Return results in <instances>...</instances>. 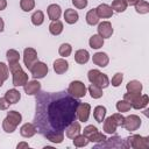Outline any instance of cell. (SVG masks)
I'll use <instances>...</instances> for the list:
<instances>
[{"instance_id":"e0dca14e","label":"cell","mask_w":149,"mask_h":149,"mask_svg":"<svg viewBox=\"0 0 149 149\" xmlns=\"http://www.w3.org/2000/svg\"><path fill=\"white\" fill-rule=\"evenodd\" d=\"M118 127H119V126H118L115 119L113 118V115L108 116V118L104 121V130H105V133H107V134H113V133H115V130H116Z\"/></svg>"},{"instance_id":"9a60e30c","label":"cell","mask_w":149,"mask_h":149,"mask_svg":"<svg viewBox=\"0 0 149 149\" xmlns=\"http://www.w3.org/2000/svg\"><path fill=\"white\" fill-rule=\"evenodd\" d=\"M95 10H97V14H98L99 19H100V17H102V19H108V17H111V16L113 15V9L111 8V6H108V5H106V3L99 5V6L95 8Z\"/></svg>"},{"instance_id":"7402d4cb","label":"cell","mask_w":149,"mask_h":149,"mask_svg":"<svg viewBox=\"0 0 149 149\" xmlns=\"http://www.w3.org/2000/svg\"><path fill=\"white\" fill-rule=\"evenodd\" d=\"M148 102H149V97L147 94H143V95H139V98L135 101H133L130 104V106L135 109H142V108L147 107Z\"/></svg>"},{"instance_id":"60d3db41","label":"cell","mask_w":149,"mask_h":149,"mask_svg":"<svg viewBox=\"0 0 149 149\" xmlns=\"http://www.w3.org/2000/svg\"><path fill=\"white\" fill-rule=\"evenodd\" d=\"M105 140H106V136H105L102 133H99V132L94 133L93 135H91V136L88 137V141H90V142H102V141H105Z\"/></svg>"},{"instance_id":"52a82bcc","label":"cell","mask_w":149,"mask_h":149,"mask_svg":"<svg viewBox=\"0 0 149 149\" xmlns=\"http://www.w3.org/2000/svg\"><path fill=\"white\" fill-rule=\"evenodd\" d=\"M127 148L126 140H122L120 136H113L111 139H106L100 144H97L95 148Z\"/></svg>"},{"instance_id":"44dd1931","label":"cell","mask_w":149,"mask_h":149,"mask_svg":"<svg viewBox=\"0 0 149 149\" xmlns=\"http://www.w3.org/2000/svg\"><path fill=\"white\" fill-rule=\"evenodd\" d=\"M90 59V54L87 50L85 49H79L76 51L74 54V61L78 63V64H85L87 63Z\"/></svg>"},{"instance_id":"83f0119b","label":"cell","mask_w":149,"mask_h":149,"mask_svg":"<svg viewBox=\"0 0 149 149\" xmlns=\"http://www.w3.org/2000/svg\"><path fill=\"white\" fill-rule=\"evenodd\" d=\"M47 140H49L52 143H62L64 139V132H56V133H49L44 135Z\"/></svg>"},{"instance_id":"5bb4252c","label":"cell","mask_w":149,"mask_h":149,"mask_svg":"<svg viewBox=\"0 0 149 149\" xmlns=\"http://www.w3.org/2000/svg\"><path fill=\"white\" fill-rule=\"evenodd\" d=\"M92 61H93V63L95 65H98L100 68H105L109 63V58H108L107 54H105V52H97V54H94L93 57H92Z\"/></svg>"},{"instance_id":"d6986e66","label":"cell","mask_w":149,"mask_h":149,"mask_svg":"<svg viewBox=\"0 0 149 149\" xmlns=\"http://www.w3.org/2000/svg\"><path fill=\"white\" fill-rule=\"evenodd\" d=\"M65 130H66V136H68L69 139H73L74 136H77V135L80 134L81 128H80L79 122H77V121L74 120L73 122H71V123L68 126V128H66Z\"/></svg>"},{"instance_id":"ac0fdd59","label":"cell","mask_w":149,"mask_h":149,"mask_svg":"<svg viewBox=\"0 0 149 149\" xmlns=\"http://www.w3.org/2000/svg\"><path fill=\"white\" fill-rule=\"evenodd\" d=\"M47 10H48V16H49V19L51 21L58 20L59 16H61V14H62V9H61L59 5H56V3L49 5V7H48Z\"/></svg>"},{"instance_id":"4316f807","label":"cell","mask_w":149,"mask_h":149,"mask_svg":"<svg viewBox=\"0 0 149 149\" xmlns=\"http://www.w3.org/2000/svg\"><path fill=\"white\" fill-rule=\"evenodd\" d=\"M105 115H106V107L105 106H97L93 109V116H94L97 122L101 123L105 120Z\"/></svg>"},{"instance_id":"f907efd6","label":"cell","mask_w":149,"mask_h":149,"mask_svg":"<svg viewBox=\"0 0 149 149\" xmlns=\"http://www.w3.org/2000/svg\"><path fill=\"white\" fill-rule=\"evenodd\" d=\"M3 28H5V22H3L2 17H0V33L3 31Z\"/></svg>"},{"instance_id":"d6a6232c","label":"cell","mask_w":149,"mask_h":149,"mask_svg":"<svg viewBox=\"0 0 149 149\" xmlns=\"http://www.w3.org/2000/svg\"><path fill=\"white\" fill-rule=\"evenodd\" d=\"M127 6H128V5L126 3L125 0H114V1L112 2L111 8H112L113 10L118 12V13H122V12H125V10L127 9Z\"/></svg>"},{"instance_id":"4dcf8cb0","label":"cell","mask_w":149,"mask_h":149,"mask_svg":"<svg viewBox=\"0 0 149 149\" xmlns=\"http://www.w3.org/2000/svg\"><path fill=\"white\" fill-rule=\"evenodd\" d=\"M7 56V59H8V64L12 65V64H15V63H19L20 61V54L19 51L14 50V49H9L6 54Z\"/></svg>"},{"instance_id":"4fadbf2b","label":"cell","mask_w":149,"mask_h":149,"mask_svg":"<svg viewBox=\"0 0 149 149\" xmlns=\"http://www.w3.org/2000/svg\"><path fill=\"white\" fill-rule=\"evenodd\" d=\"M23 88H24V92L27 95H35L41 90V83L37 80H30L24 84Z\"/></svg>"},{"instance_id":"bcb514c9","label":"cell","mask_w":149,"mask_h":149,"mask_svg":"<svg viewBox=\"0 0 149 149\" xmlns=\"http://www.w3.org/2000/svg\"><path fill=\"white\" fill-rule=\"evenodd\" d=\"M9 105H10V102L5 97L3 98H0V109L1 111H6L9 107Z\"/></svg>"},{"instance_id":"74e56055","label":"cell","mask_w":149,"mask_h":149,"mask_svg":"<svg viewBox=\"0 0 149 149\" xmlns=\"http://www.w3.org/2000/svg\"><path fill=\"white\" fill-rule=\"evenodd\" d=\"M58 52L62 57H69L72 52V47L69 43H63V44H61V47L58 49Z\"/></svg>"},{"instance_id":"f1b7e54d","label":"cell","mask_w":149,"mask_h":149,"mask_svg":"<svg viewBox=\"0 0 149 149\" xmlns=\"http://www.w3.org/2000/svg\"><path fill=\"white\" fill-rule=\"evenodd\" d=\"M49 31H50L52 35H55V36L59 35V34L63 31V23H62L59 20L52 21V22L50 23V26H49Z\"/></svg>"},{"instance_id":"484cf974","label":"cell","mask_w":149,"mask_h":149,"mask_svg":"<svg viewBox=\"0 0 149 149\" xmlns=\"http://www.w3.org/2000/svg\"><path fill=\"white\" fill-rule=\"evenodd\" d=\"M126 88H127V91L130 92V93H141L143 86H142V84H141L139 80H130V81H128V84L126 85Z\"/></svg>"},{"instance_id":"30bf717a","label":"cell","mask_w":149,"mask_h":149,"mask_svg":"<svg viewBox=\"0 0 149 149\" xmlns=\"http://www.w3.org/2000/svg\"><path fill=\"white\" fill-rule=\"evenodd\" d=\"M90 112H91V106H90V104L80 102V101H79V104H78V106H77V111H76V114H77L78 120L81 121V122H86V121L88 120Z\"/></svg>"},{"instance_id":"b9f144b4","label":"cell","mask_w":149,"mask_h":149,"mask_svg":"<svg viewBox=\"0 0 149 149\" xmlns=\"http://www.w3.org/2000/svg\"><path fill=\"white\" fill-rule=\"evenodd\" d=\"M97 132H98V128H97L95 126H93V125H90V126H86V127L84 128L83 135H85V136L88 139L91 135H93V134L97 133Z\"/></svg>"},{"instance_id":"5b68a950","label":"cell","mask_w":149,"mask_h":149,"mask_svg":"<svg viewBox=\"0 0 149 149\" xmlns=\"http://www.w3.org/2000/svg\"><path fill=\"white\" fill-rule=\"evenodd\" d=\"M127 148L133 149H148L149 148V137L141 135H132L126 139Z\"/></svg>"},{"instance_id":"7dc6e473","label":"cell","mask_w":149,"mask_h":149,"mask_svg":"<svg viewBox=\"0 0 149 149\" xmlns=\"http://www.w3.org/2000/svg\"><path fill=\"white\" fill-rule=\"evenodd\" d=\"M7 7V0H0V10H3Z\"/></svg>"},{"instance_id":"8fae6325","label":"cell","mask_w":149,"mask_h":149,"mask_svg":"<svg viewBox=\"0 0 149 149\" xmlns=\"http://www.w3.org/2000/svg\"><path fill=\"white\" fill-rule=\"evenodd\" d=\"M36 61H37V51L34 48H26L23 51V62L27 69L29 70Z\"/></svg>"},{"instance_id":"836d02e7","label":"cell","mask_w":149,"mask_h":149,"mask_svg":"<svg viewBox=\"0 0 149 149\" xmlns=\"http://www.w3.org/2000/svg\"><path fill=\"white\" fill-rule=\"evenodd\" d=\"M134 6H135V10L140 14H147L149 12V3L144 0H139Z\"/></svg>"},{"instance_id":"7bdbcfd3","label":"cell","mask_w":149,"mask_h":149,"mask_svg":"<svg viewBox=\"0 0 149 149\" xmlns=\"http://www.w3.org/2000/svg\"><path fill=\"white\" fill-rule=\"evenodd\" d=\"M122 80H123V74L120 73V72H118V73H115V74L113 76V78H112V85H113L114 87H118V86L121 85Z\"/></svg>"},{"instance_id":"7a4b0ae2","label":"cell","mask_w":149,"mask_h":149,"mask_svg":"<svg viewBox=\"0 0 149 149\" xmlns=\"http://www.w3.org/2000/svg\"><path fill=\"white\" fill-rule=\"evenodd\" d=\"M22 121V115L16 112V111H9L7 113L6 119H3L2 121V128L6 133H13L16 127L21 123Z\"/></svg>"},{"instance_id":"8992f818","label":"cell","mask_w":149,"mask_h":149,"mask_svg":"<svg viewBox=\"0 0 149 149\" xmlns=\"http://www.w3.org/2000/svg\"><path fill=\"white\" fill-rule=\"evenodd\" d=\"M68 93L71 94L72 97L79 99V98H83L85 97L86 94V87H85V84L79 81V80H73L70 83L69 87H68Z\"/></svg>"},{"instance_id":"f35d334b","label":"cell","mask_w":149,"mask_h":149,"mask_svg":"<svg viewBox=\"0 0 149 149\" xmlns=\"http://www.w3.org/2000/svg\"><path fill=\"white\" fill-rule=\"evenodd\" d=\"M132 108V106H130V104L127 101V100H119L118 102H116V109H118V112H120V113H125V112H128L129 109Z\"/></svg>"},{"instance_id":"1f68e13d","label":"cell","mask_w":149,"mask_h":149,"mask_svg":"<svg viewBox=\"0 0 149 149\" xmlns=\"http://www.w3.org/2000/svg\"><path fill=\"white\" fill-rule=\"evenodd\" d=\"M86 22H87L90 26H94V24H97V23L99 22V16H98V14H97L95 8L87 12V14H86Z\"/></svg>"},{"instance_id":"277c9868","label":"cell","mask_w":149,"mask_h":149,"mask_svg":"<svg viewBox=\"0 0 149 149\" xmlns=\"http://www.w3.org/2000/svg\"><path fill=\"white\" fill-rule=\"evenodd\" d=\"M87 78L91 81V84H95V85L100 86L101 88H105V87H107L109 85L108 77L105 73H102V72H100L99 70H95V69L88 71Z\"/></svg>"},{"instance_id":"f6af8a7d","label":"cell","mask_w":149,"mask_h":149,"mask_svg":"<svg viewBox=\"0 0 149 149\" xmlns=\"http://www.w3.org/2000/svg\"><path fill=\"white\" fill-rule=\"evenodd\" d=\"M113 118L115 119V121H116L118 126H120V127H122V126H123L125 118L121 115V113H115V114H113Z\"/></svg>"},{"instance_id":"6da1fadb","label":"cell","mask_w":149,"mask_h":149,"mask_svg":"<svg viewBox=\"0 0 149 149\" xmlns=\"http://www.w3.org/2000/svg\"><path fill=\"white\" fill-rule=\"evenodd\" d=\"M34 126L43 136L49 133L64 132L77 119L78 99L65 91L40 92L35 98Z\"/></svg>"},{"instance_id":"d590c367","label":"cell","mask_w":149,"mask_h":149,"mask_svg":"<svg viewBox=\"0 0 149 149\" xmlns=\"http://www.w3.org/2000/svg\"><path fill=\"white\" fill-rule=\"evenodd\" d=\"M44 21V14L42 10H36L31 15V22L34 26H41Z\"/></svg>"},{"instance_id":"8d00e7d4","label":"cell","mask_w":149,"mask_h":149,"mask_svg":"<svg viewBox=\"0 0 149 149\" xmlns=\"http://www.w3.org/2000/svg\"><path fill=\"white\" fill-rule=\"evenodd\" d=\"M73 144H74V147H77V148H80V147H85V146H87V143L90 142L88 141V139L85 136V135H77V136H74L73 139Z\"/></svg>"},{"instance_id":"e575fe53","label":"cell","mask_w":149,"mask_h":149,"mask_svg":"<svg viewBox=\"0 0 149 149\" xmlns=\"http://www.w3.org/2000/svg\"><path fill=\"white\" fill-rule=\"evenodd\" d=\"M9 76V69H8V65H6L5 63L0 62V87L2 86L3 81L7 80Z\"/></svg>"},{"instance_id":"681fc988","label":"cell","mask_w":149,"mask_h":149,"mask_svg":"<svg viewBox=\"0 0 149 149\" xmlns=\"http://www.w3.org/2000/svg\"><path fill=\"white\" fill-rule=\"evenodd\" d=\"M125 1H126L127 5H129V6H134L139 0H125Z\"/></svg>"},{"instance_id":"ba28073f","label":"cell","mask_w":149,"mask_h":149,"mask_svg":"<svg viewBox=\"0 0 149 149\" xmlns=\"http://www.w3.org/2000/svg\"><path fill=\"white\" fill-rule=\"evenodd\" d=\"M29 71L31 72V76L35 78V79H40V78H44L45 74L48 73V65L43 62H40V61H36L31 68L29 69Z\"/></svg>"},{"instance_id":"d4e9b609","label":"cell","mask_w":149,"mask_h":149,"mask_svg":"<svg viewBox=\"0 0 149 149\" xmlns=\"http://www.w3.org/2000/svg\"><path fill=\"white\" fill-rule=\"evenodd\" d=\"M88 43H90V47L92 49H99V48H101L104 45V38L99 34H94V35H92L90 37Z\"/></svg>"},{"instance_id":"2e32d148","label":"cell","mask_w":149,"mask_h":149,"mask_svg":"<svg viewBox=\"0 0 149 149\" xmlns=\"http://www.w3.org/2000/svg\"><path fill=\"white\" fill-rule=\"evenodd\" d=\"M69 69V63L63 59V58H58L54 62V71L57 73V74H63L68 71Z\"/></svg>"},{"instance_id":"3957f363","label":"cell","mask_w":149,"mask_h":149,"mask_svg":"<svg viewBox=\"0 0 149 149\" xmlns=\"http://www.w3.org/2000/svg\"><path fill=\"white\" fill-rule=\"evenodd\" d=\"M9 71L13 74V85L14 86H24L28 81V74L22 70L20 63H15L8 66Z\"/></svg>"},{"instance_id":"ab89813d","label":"cell","mask_w":149,"mask_h":149,"mask_svg":"<svg viewBox=\"0 0 149 149\" xmlns=\"http://www.w3.org/2000/svg\"><path fill=\"white\" fill-rule=\"evenodd\" d=\"M20 7L23 12H30L35 7V0H21Z\"/></svg>"},{"instance_id":"f546056e","label":"cell","mask_w":149,"mask_h":149,"mask_svg":"<svg viewBox=\"0 0 149 149\" xmlns=\"http://www.w3.org/2000/svg\"><path fill=\"white\" fill-rule=\"evenodd\" d=\"M88 92H90V95L93 98V99H99L102 97V88L95 84H91L88 86Z\"/></svg>"},{"instance_id":"7c38bea8","label":"cell","mask_w":149,"mask_h":149,"mask_svg":"<svg viewBox=\"0 0 149 149\" xmlns=\"http://www.w3.org/2000/svg\"><path fill=\"white\" fill-rule=\"evenodd\" d=\"M98 34L102 37V38H109L113 34V28H112V23L108 21H104L101 23H99L98 26Z\"/></svg>"},{"instance_id":"9c48e42d","label":"cell","mask_w":149,"mask_h":149,"mask_svg":"<svg viewBox=\"0 0 149 149\" xmlns=\"http://www.w3.org/2000/svg\"><path fill=\"white\" fill-rule=\"evenodd\" d=\"M141 126V119L140 116L135 115V114H130L128 116L125 118V121H123V128L128 132H134L136 129H139Z\"/></svg>"},{"instance_id":"c3c4849f","label":"cell","mask_w":149,"mask_h":149,"mask_svg":"<svg viewBox=\"0 0 149 149\" xmlns=\"http://www.w3.org/2000/svg\"><path fill=\"white\" fill-rule=\"evenodd\" d=\"M16 148H17V149H21V148H29V146H28V143H26V142H20V143L16 146Z\"/></svg>"},{"instance_id":"ee69618b","label":"cell","mask_w":149,"mask_h":149,"mask_svg":"<svg viewBox=\"0 0 149 149\" xmlns=\"http://www.w3.org/2000/svg\"><path fill=\"white\" fill-rule=\"evenodd\" d=\"M72 3L76 8L78 9H83L87 6V0H72Z\"/></svg>"},{"instance_id":"cb8c5ba5","label":"cell","mask_w":149,"mask_h":149,"mask_svg":"<svg viewBox=\"0 0 149 149\" xmlns=\"http://www.w3.org/2000/svg\"><path fill=\"white\" fill-rule=\"evenodd\" d=\"M5 98H6L10 104H16V102H19V100H20V98H21V93H20L17 90H15V88H10V90H8V91L5 93Z\"/></svg>"},{"instance_id":"ffe728a7","label":"cell","mask_w":149,"mask_h":149,"mask_svg":"<svg viewBox=\"0 0 149 149\" xmlns=\"http://www.w3.org/2000/svg\"><path fill=\"white\" fill-rule=\"evenodd\" d=\"M20 134L23 136V137H31L36 134V128L34 126V123H24L21 128H20Z\"/></svg>"},{"instance_id":"603a6c76","label":"cell","mask_w":149,"mask_h":149,"mask_svg":"<svg viewBox=\"0 0 149 149\" xmlns=\"http://www.w3.org/2000/svg\"><path fill=\"white\" fill-rule=\"evenodd\" d=\"M78 19H79V15H78V13L74 9H70L69 8V9L65 10V13H64V20H65L66 23L73 24V23H76L78 21Z\"/></svg>"}]
</instances>
